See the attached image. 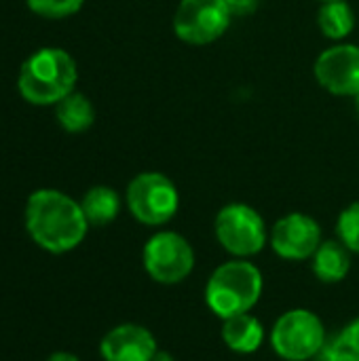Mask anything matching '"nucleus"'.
Returning a JSON list of instances; mask_svg holds the SVG:
<instances>
[{
    "instance_id": "nucleus-1",
    "label": "nucleus",
    "mask_w": 359,
    "mask_h": 361,
    "mask_svg": "<svg viewBox=\"0 0 359 361\" xmlns=\"http://www.w3.org/2000/svg\"><path fill=\"white\" fill-rule=\"evenodd\" d=\"M25 228L38 247L51 254H66L83 243L89 222L80 203L59 190L42 188L28 199Z\"/></svg>"
},
{
    "instance_id": "nucleus-2",
    "label": "nucleus",
    "mask_w": 359,
    "mask_h": 361,
    "mask_svg": "<svg viewBox=\"0 0 359 361\" xmlns=\"http://www.w3.org/2000/svg\"><path fill=\"white\" fill-rule=\"evenodd\" d=\"M78 70L74 59L55 47H47L30 55L19 70V91L34 106L61 102L74 91Z\"/></svg>"
},
{
    "instance_id": "nucleus-3",
    "label": "nucleus",
    "mask_w": 359,
    "mask_h": 361,
    "mask_svg": "<svg viewBox=\"0 0 359 361\" xmlns=\"http://www.w3.org/2000/svg\"><path fill=\"white\" fill-rule=\"evenodd\" d=\"M262 273L256 264L237 258L220 264L205 288V302L222 319L248 313L262 294Z\"/></svg>"
},
{
    "instance_id": "nucleus-4",
    "label": "nucleus",
    "mask_w": 359,
    "mask_h": 361,
    "mask_svg": "<svg viewBox=\"0 0 359 361\" xmlns=\"http://www.w3.org/2000/svg\"><path fill=\"white\" fill-rule=\"evenodd\" d=\"M324 343L326 328L309 309H292L284 313L271 332V345L275 353L288 361L315 360Z\"/></svg>"
},
{
    "instance_id": "nucleus-5",
    "label": "nucleus",
    "mask_w": 359,
    "mask_h": 361,
    "mask_svg": "<svg viewBox=\"0 0 359 361\" xmlns=\"http://www.w3.org/2000/svg\"><path fill=\"white\" fill-rule=\"evenodd\" d=\"M127 205L138 222L161 226L176 216L180 207V195L176 184L167 176L146 171L129 182Z\"/></svg>"
},
{
    "instance_id": "nucleus-6",
    "label": "nucleus",
    "mask_w": 359,
    "mask_h": 361,
    "mask_svg": "<svg viewBox=\"0 0 359 361\" xmlns=\"http://www.w3.org/2000/svg\"><path fill=\"white\" fill-rule=\"evenodd\" d=\"M218 243L237 258H248L267 245V224L262 216L245 205V203H231L222 207L214 222Z\"/></svg>"
},
{
    "instance_id": "nucleus-7",
    "label": "nucleus",
    "mask_w": 359,
    "mask_h": 361,
    "mask_svg": "<svg viewBox=\"0 0 359 361\" xmlns=\"http://www.w3.org/2000/svg\"><path fill=\"white\" fill-rule=\"evenodd\" d=\"M144 269L163 286L182 283L195 269L193 245L178 233L163 231L152 235L144 245Z\"/></svg>"
},
{
    "instance_id": "nucleus-8",
    "label": "nucleus",
    "mask_w": 359,
    "mask_h": 361,
    "mask_svg": "<svg viewBox=\"0 0 359 361\" xmlns=\"http://www.w3.org/2000/svg\"><path fill=\"white\" fill-rule=\"evenodd\" d=\"M231 17L224 0H182L174 15V32L188 44H209L224 36Z\"/></svg>"
},
{
    "instance_id": "nucleus-9",
    "label": "nucleus",
    "mask_w": 359,
    "mask_h": 361,
    "mask_svg": "<svg viewBox=\"0 0 359 361\" xmlns=\"http://www.w3.org/2000/svg\"><path fill=\"white\" fill-rule=\"evenodd\" d=\"M271 245L286 260H307L322 245V228L311 216L294 212L275 222Z\"/></svg>"
},
{
    "instance_id": "nucleus-10",
    "label": "nucleus",
    "mask_w": 359,
    "mask_h": 361,
    "mask_svg": "<svg viewBox=\"0 0 359 361\" xmlns=\"http://www.w3.org/2000/svg\"><path fill=\"white\" fill-rule=\"evenodd\" d=\"M315 78L334 95H358L359 47L336 44L324 51L315 61Z\"/></svg>"
},
{
    "instance_id": "nucleus-11",
    "label": "nucleus",
    "mask_w": 359,
    "mask_h": 361,
    "mask_svg": "<svg viewBox=\"0 0 359 361\" xmlns=\"http://www.w3.org/2000/svg\"><path fill=\"white\" fill-rule=\"evenodd\" d=\"M157 338L138 324H121L112 328L99 345L104 361H152L157 355Z\"/></svg>"
},
{
    "instance_id": "nucleus-12",
    "label": "nucleus",
    "mask_w": 359,
    "mask_h": 361,
    "mask_svg": "<svg viewBox=\"0 0 359 361\" xmlns=\"http://www.w3.org/2000/svg\"><path fill=\"white\" fill-rule=\"evenodd\" d=\"M222 341L231 351L241 353V355H250V353L260 349V345L264 341V328L254 315L239 313V315L224 319Z\"/></svg>"
},
{
    "instance_id": "nucleus-13",
    "label": "nucleus",
    "mask_w": 359,
    "mask_h": 361,
    "mask_svg": "<svg viewBox=\"0 0 359 361\" xmlns=\"http://www.w3.org/2000/svg\"><path fill=\"white\" fill-rule=\"evenodd\" d=\"M349 247L343 241H322L313 254V273L322 283H339L351 271Z\"/></svg>"
},
{
    "instance_id": "nucleus-14",
    "label": "nucleus",
    "mask_w": 359,
    "mask_h": 361,
    "mask_svg": "<svg viewBox=\"0 0 359 361\" xmlns=\"http://www.w3.org/2000/svg\"><path fill=\"white\" fill-rule=\"evenodd\" d=\"M80 207H83V214L89 224L106 226L112 220H116V216L121 212V199H118L116 190H112L108 186H93L91 190L85 192Z\"/></svg>"
},
{
    "instance_id": "nucleus-15",
    "label": "nucleus",
    "mask_w": 359,
    "mask_h": 361,
    "mask_svg": "<svg viewBox=\"0 0 359 361\" xmlns=\"http://www.w3.org/2000/svg\"><path fill=\"white\" fill-rule=\"evenodd\" d=\"M55 116L57 123L70 131V133H80L85 129H89L95 121V110L89 102V97H85L83 93H70L66 95L61 102L55 104Z\"/></svg>"
},
{
    "instance_id": "nucleus-16",
    "label": "nucleus",
    "mask_w": 359,
    "mask_h": 361,
    "mask_svg": "<svg viewBox=\"0 0 359 361\" xmlns=\"http://www.w3.org/2000/svg\"><path fill=\"white\" fill-rule=\"evenodd\" d=\"M317 23H320V30L328 38L341 40L353 32L355 15H353V8L345 0H332V2L322 4V8L317 13Z\"/></svg>"
},
{
    "instance_id": "nucleus-17",
    "label": "nucleus",
    "mask_w": 359,
    "mask_h": 361,
    "mask_svg": "<svg viewBox=\"0 0 359 361\" xmlns=\"http://www.w3.org/2000/svg\"><path fill=\"white\" fill-rule=\"evenodd\" d=\"M336 231H339L341 241H343L351 252L359 254V201L351 203V205L339 216Z\"/></svg>"
},
{
    "instance_id": "nucleus-18",
    "label": "nucleus",
    "mask_w": 359,
    "mask_h": 361,
    "mask_svg": "<svg viewBox=\"0 0 359 361\" xmlns=\"http://www.w3.org/2000/svg\"><path fill=\"white\" fill-rule=\"evenodd\" d=\"M25 2L40 17L61 19V17H68V15H74L76 11H80L85 0H25Z\"/></svg>"
},
{
    "instance_id": "nucleus-19",
    "label": "nucleus",
    "mask_w": 359,
    "mask_h": 361,
    "mask_svg": "<svg viewBox=\"0 0 359 361\" xmlns=\"http://www.w3.org/2000/svg\"><path fill=\"white\" fill-rule=\"evenodd\" d=\"M315 361H359V355L343 341V336H334V338H326L322 351L317 353Z\"/></svg>"
},
{
    "instance_id": "nucleus-20",
    "label": "nucleus",
    "mask_w": 359,
    "mask_h": 361,
    "mask_svg": "<svg viewBox=\"0 0 359 361\" xmlns=\"http://www.w3.org/2000/svg\"><path fill=\"white\" fill-rule=\"evenodd\" d=\"M233 15H250L258 8L260 0H224Z\"/></svg>"
},
{
    "instance_id": "nucleus-21",
    "label": "nucleus",
    "mask_w": 359,
    "mask_h": 361,
    "mask_svg": "<svg viewBox=\"0 0 359 361\" xmlns=\"http://www.w3.org/2000/svg\"><path fill=\"white\" fill-rule=\"evenodd\" d=\"M341 336H343V341L355 351L359 355V317L358 319H353L343 332H341Z\"/></svg>"
},
{
    "instance_id": "nucleus-22",
    "label": "nucleus",
    "mask_w": 359,
    "mask_h": 361,
    "mask_svg": "<svg viewBox=\"0 0 359 361\" xmlns=\"http://www.w3.org/2000/svg\"><path fill=\"white\" fill-rule=\"evenodd\" d=\"M47 361H80L76 355H72V353H66V351H59V353H53L51 357Z\"/></svg>"
},
{
    "instance_id": "nucleus-23",
    "label": "nucleus",
    "mask_w": 359,
    "mask_h": 361,
    "mask_svg": "<svg viewBox=\"0 0 359 361\" xmlns=\"http://www.w3.org/2000/svg\"><path fill=\"white\" fill-rule=\"evenodd\" d=\"M152 361H174V357L169 353H165V351H157V355H154Z\"/></svg>"
},
{
    "instance_id": "nucleus-24",
    "label": "nucleus",
    "mask_w": 359,
    "mask_h": 361,
    "mask_svg": "<svg viewBox=\"0 0 359 361\" xmlns=\"http://www.w3.org/2000/svg\"><path fill=\"white\" fill-rule=\"evenodd\" d=\"M355 106H358V112H359V93L355 95Z\"/></svg>"
},
{
    "instance_id": "nucleus-25",
    "label": "nucleus",
    "mask_w": 359,
    "mask_h": 361,
    "mask_svg": "<svg viewBox=\"0 0 359 361\" xmlns=\"http://www.w3.org/2000/svg\"><path fill=\"white\" fill-rule=\"evenodd\" d=\"M324 2H332V0H324Z\"/></svg>"
}]
</instances>
